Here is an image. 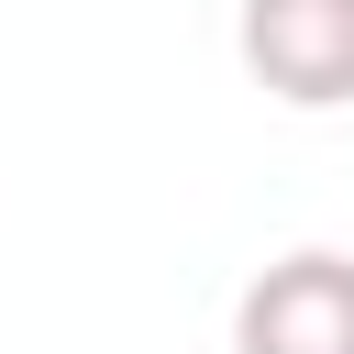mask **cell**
Segmentation results:
<instances>
[{
  "instance_id": "1",
  "label": "cell",
  "mask_w": 354,
  "mask_h": 354,
  "mask_svg": "<svg viewBox=\"0 0 354 354\" xmlns=\"http://www.w3.org/2000/svg\"><path fill=\"white\" fill-rule=\"evenodd\" d=\"M243 66L288 111L354 100V0H243Z\"/></svg>"
},
{
  "instance_id": "2",
  "label": "cell",
  "mask_w": 354,
  "mask_h": 354,
  "mask_svg": "<svg viewBox=\"0 0 354 354\" xmlns=\"http://www.w3.org/2000/svg\"><path fill=\"white\" fill-rule=\"evenodd\" d=\"M232 354H354V254H277L232 310Z\"/></svg>"
}]
</instances>
